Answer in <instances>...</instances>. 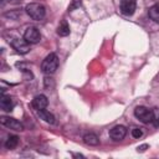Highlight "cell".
<instances>
[{
    "label": "cell",
    "mask_w": 159,
    "mask_h": 159,
    "mask_svg": "<svg viewBox=\"0 0 159 159\" xmlns=\"http://www.w3.org/2000/svg\"><path fill=\"white\" fill-rule=\"evenodd\" d=\"M58 67V58L56 53H48L41 63V71L45 75H52Z\"/></svg>",
    "instance_id": "obj_1"
},
{
    "label": "cell",
    "mask_w": 159,
    "mask_h": 159,
    "mask_svg": "<svg viewBox=\"0 0 159 159\" xmlns=\"http://www.w3.org/2000/svg\"><path fill=\"white\" fill-rule=\"evenodd\" d=\"M26 12H27V15H29L31 19L40 21V20H42V19L45 17V15H46V9H45L43 5H41V4H39V2H31V4H29V5L26 6Z\"/></svg>",
    "instance_id": "obj_2"
},
{
    "label": "cell",
    "mask_w": 159,
    "mask_h": 159,
    "mask_svg": "<svg viewBox=\"0 0 159 159\" xmlns=\"http://www.w3.org/2000/svg\"><path fill=\"white\" fill-rule=\"evenodd\" d=\"M134 116L142 120L143 123H152L153 122V111L148 109L147 107H143V106H138L135 109H134Z\"/></svg>",
    "instance_id": "obj_3"
},
{
    "label": "cell",
    "mask_w": 159,
    "mask_h": 159,
    "mask_svg": "<svg viewBox=\"0 0 159 159\" xmlns=\"http://www.w3.org/2000/svg\"><path fill=\"white\" fill-rule=\"evenodd\" d=\"M24 39H25L29 43H37V42H40V40H41V34H40V31L37 30V27H35V26H29V27L25 30Z\"/></svg>",
    "instance_id": "obj_4"
},
{
    "label": "cell",
    "mask_w": 159,
    "mask_h": 159,
    "mask_svg": "<svg viewBox=\"0 0 159 159\" xmlns=\"http://www.w3.org/2000/svg\"><path fill=\"white\" fill-rule=\"evenodd\" d=\"M9 42L19 53H27L30 51V45L26 40H21L19 37H12L9 40Z\"/></svg>",
    "instance_id": "obj_5"
},
{
    "label": "cell",
    "mask_w": 159,
    "mask_h": 159,
    "mask_svg": "<svg viewBox=\"0 0 159 159\" xmlns=\"http://www.w3.org/2000/svg\"><path fill=\"white\" fill-rule=\"evenodd\" d=\"M135 0H120V11L125 16H130L135 11Z\"/></svg>",
    "instance_id": "obj_6"
},
{
    "label": "cell",
    "mask_w": 159,
    "mask_h": 159,
    "mask_svg": "<svg viewBox=\"0 0 159 159\" xmlns=\"http://www.w3.org/2000/svg\"><path fill=\"white\" fill-rule=\"evenodd\" d=\"M127 135V128L124 125H114L111 130H109V137L113 140H122L124 137Z\"/></svg>",
    "instance_id": "obj_7"
},
{
    "label": "cell",
    "mask_w": 159,
    "mask_h": 159,
    "mask_svg": "<svg viewBox=\"0 0 159 159\" xmlns=\"http://www.w3.org/2000/svg\"><path fill=\"white\" fill-rule=\"evenodd\" d=\"M1 124L10 128V129H14V130H22L24 129L22 123H20L17 119L10 118V117H1Z\"/></svg>",
    "instance_id": "obj_8"
},
{
    "label": "cell",
    "mask_w": 159,
    "mask_h": 159,
    "mask_svg": "<svg viewBox=\"0 0 159 159\" xmlns=\"http://www.w3.org/2000/svg\"><path fill=\"white\" fill-rule=\"evenodd\" d=\"M47 103H48L47 97L43 96V94H37V96H35L34 99H32V107H34L36 111H37V109H43V108H46V107H47Z\"/></svg>",
    "instance_id": "obj_9"
},
{
    "label": "cell",
    "mask_w": 159,
    "mask_h": 159,
    "mask_svg": "<svg viewBox=\"0 0 159 159\" xmlns=\"http://www.w3.org/2000/svg\"><path fill=\"white\" fill-rule=\"evenodd\" d=\"M37 116L40 117V119H42L43 122L46 123H50V124H53L55 123V116L52 113H50L48 111H46L45 108L43 109H37Z\"/></svg>",
    "instance_id": "obj_10"
},
{
    "label": "cell",
    "mask_w": 159,
    "mask_h": 159,
    "mask_svg": "<svg viewBox=\"0 0 159 159\" xmlns=\"http://www.w3.org/2000/svg\"><path fill=\"white\" fill-rule=\"evenodd\" d=\"M0 107H1L2 111L10 112V111L12 109V107H14V102H12V99H11L10 97L2 94V96H1V99H0Z\"/></svg>",
    "instance_id": "obj_11"
},
{
    "label": "cell",
    "mask_w": 159,
    "mask_h": 159,
    "mask_svg": "<svg viewBox=\"0 0 159 159\" xmlns=\"http://www.w3.org/2000/svg\"><path fill=\"white\" fill-rule=\"evenodd\" d=\"M83 140L88 145H98V143H99V139H98V137L94 133H87V134H84L83 135Z\"/></svg>",
    "instance_id": "obj_12"
},
{
    "label": "cell",
    "mask_w": 159,
    "mask_h": 159,
    "mask_svg": "<svg viewBox=\"0 0 159 159\" xmlns=\"http://www.w3.org/2000/svg\"><path fill=\"white\" fill-rule=\"evenodd\" d=\"M57 34H58L60 36H67V35H70V26H68V24H67L66 21H62V22L58 25V27H57Z\"/></svg>",
    "instance_id": "obj_13"
},
{
    "label": "cell",
    "mask_w": 159,
    "mask_h": 159,
    "mask_svg": "<svg viewBox=\"0 0 159 159\" xmlns=\"http://www.w3.org/2000/svg\"><path fill=\"white\" fill-rule=\"evenodd\" d=\"M149 17L153 21L159 22V5H154L149 9Z\"/></svg>",
    "instance_id": "obj_14"
},
{
    "label": "cell",
    "mask_w": 159,
    "mask_h": 159,
    "mask_svg": "<svg viewBox=\"0 0 159 159\" xmlns=\"http://www.w3.org/2000/svg\"><path fill=\"white\" fill-rule=\"evenodd\" d=\"M17 143H19V138H17L16 135H9L7 139H6L5 147H6L7 149H12V148H15V147L17 145Z\"/></svg>",
    "instance_id": "obj_15"
},
{
    "label": "cell",
    "mask_w": 159,
    "mask_h": 159,
    "mask_svg": "<svg viewBox=\"0 0 159 159\" xmlns=\"http://www.w3.org/2000/svg\"><path fill=\"white\" fill-rule=\"evenodd\" d=\"M153 123L155 127H159V108L153 109Z\"/></svg>",
    "instance_id": "obj_16"
},
{
    "label": "cell",
    "mask_w": 159,
    "mask_h": 159,
    "mask_svg": "<svg viewBox=\"0 0 159 159\" xmlns=\"http://www.w3.org/2000/svg\"><path fill=\"white\" fill-rule=\"evenodd\" d=\"M81 4H82V1H81V0H72V2L68 5V11H72V10H75V9L80 7V6H81Z\"/></svg>",
    "instance_id": "obj_17"
},
{
    "label": "cell",
    "mask_w": 159,
    "mask_h": 159,
    "mask_svg": "<svg viewBox=\"0 0 159 159\" xmlns=\"http://www.w3.org/2000/svg\"><path fill=\"white\" fill-rule=\"evenodd\" d=\"M132 135H133L134 138H140V137L143 135V130H142L140 128H133V129H132Z\"/></svg>",
    "instance_id": "obj_18"
},
{
    "label": "cell",
    "mask_w": 159,
    "mask_h": 159,
    "mask_svg": "<svg viewBox=\"0 0 159 159\" xmlns=\"http://www.w3.org/2000/svg\"><path fill=\"white\" fill-rule=\"evenodd\" d=\"M147 148H148V144H143V145H139V147L137 148V150H138V152H144Z\"/></svg>",
    "instance_id": "obj_19"
}]
</instances>
